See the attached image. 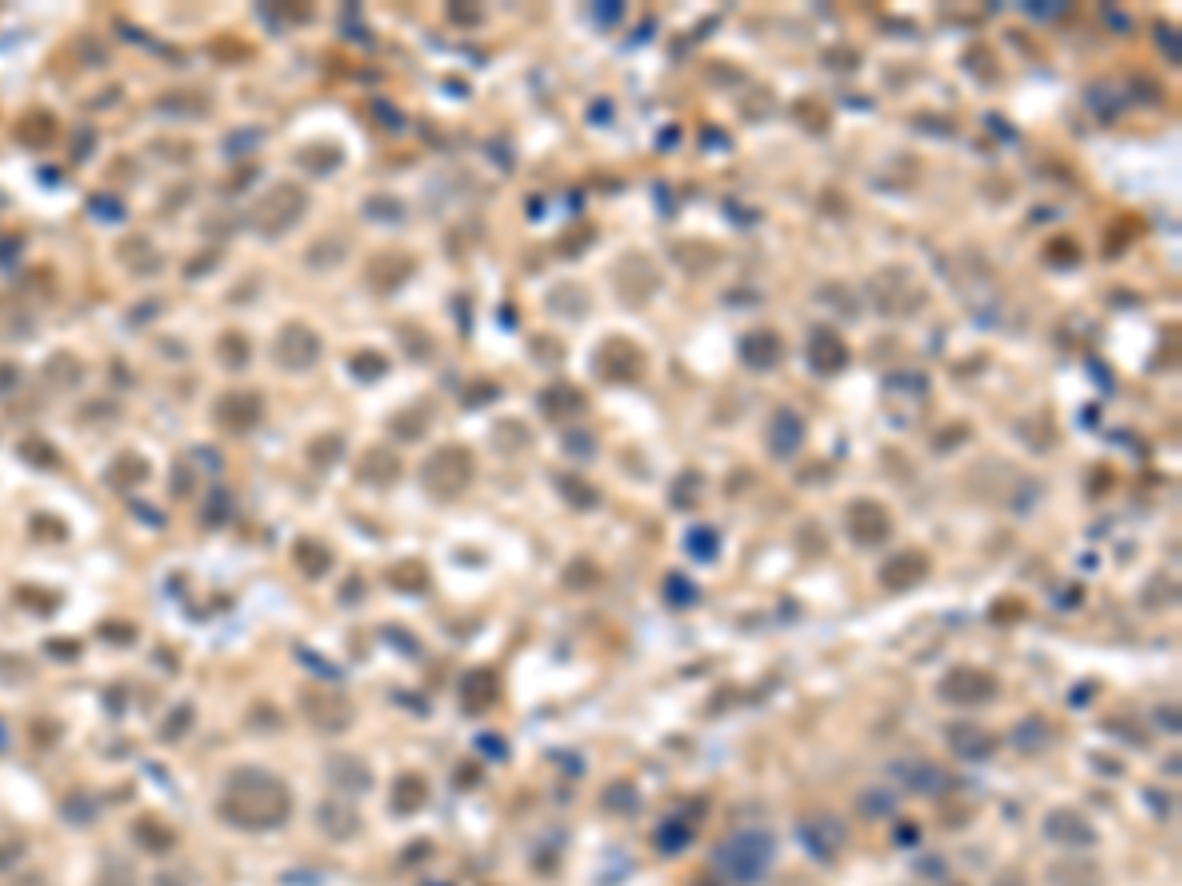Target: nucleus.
<instances>
[{
    "label": "nucleus",
    "instance_id": "5701e85b",
    "mask_svg": "<svg viewBox=\"0 0 1182 886\" xmlns=\"http://www.w3.org/2000/svg\"><path fill=\"white\" fill-rule=\"evenodd\" d=\"M560 493L572 501V505L580 508V512H588V508L599 505V493L591 489L584 477H576V473H568V477H560Z\"/></svg>",
    "mask_w": 1182,
    "mask_h": 886
},
{
    "label": "nucleus",
    "instance_id": "7ed1b4c3",
    "mask_svg": "<svg viewBox=\"0 0 1182 886\" xmlns=\"http://www.w3.org/2000/svg\"><path fill=\"white\" fill-rule=\"evenodd\" d=\"M938 694L950 705H985V701L997 697V678L982 666H954L938 682Z\"/></svg>",
    "mask_w": 1182,
    "mask_h": 886
},
{
    "label": "nucleus",
    "instance_id": "1a4fd4ad",
    "mask_svg": "<svg viewBox=\"0 0 1182 886\" xmlns=\"http://www.w3.org/2000/svg\"><path fill=\"white\" fill-rule=\"evenodd\" d=\"M926 571H930V560H926V552H915V548H907V552H895L883 568H879V587L883 591H911V587H919L922 579H926Z\"/></svg>",
    "mask_w": 1182,
    "mask_h": 886
},
{
    "label": "nucleus",
    "instance_id": "a878e982",
    "mask_svg": "<svg viewBox=\"0 0 1182 886\" xmlns=\"http://www.w3.org/2000/svg\"><path fill=\"white\" fill-rule=\"evenodd\" d=\"M619 16H623V4H615V0L603 4V8H595V20H603V24H615Z\"/></svg>",
    "mask_w": 1182,
    "mask_h": 886
},
{
    "label": "nucleus",
    "instance_id": "aec40b11",
    "mask_svg": "<svg viewBox=\"0 0 1182 886\" xmlns=\"http://www.w3.org/2000/svg\"><path fill=\"white\" fill-rule=\"evenodd\" d=\"M662 595H666L670 607H694V603H698V587H694V579H686L682 571H670V575L662 579Z\"/></svg>",
    "mask_w": 1182,
    "mask_h": 886
},
{
    "label": "nucleus",
    "instance_id": "b1692460",
    "mask_svg": "<svg viewBox=\"0 0 1182 886\" xmlns=\"http://www.w3.org/2000/svg\"><path fill=\"white\" fill-rule=\"evenodd\" d=\"M603 808L607 812H623V816H631V812H639V792H635V784H611L607 792H603Z\"/></svg>",
    "mask_w": 1182,
    "mask_h": 886
},
{
    "label": "nucleus",
    "instance_id": "cd10ccee",
    "mask_svg": "<svg viewBox=\"0 0 1182 886\" xmlns=\"http://www.w3.org/2000/svg\"><path fill=\"white\" fill-rule=\"evenodd\" d=\"M1159 721L1167 725V733H1179V709H1159Z\"/></svg>",
    "mask_w": 1182,
    "mask_h": 886
},
{
    "label": "nucleus",
    "instance_id": "4468645a",
    "mask_svg": "<svg viewBox=\"0 0 1182 886\" xmlns=\"http://www.w3.org/2000/svg\"><path fill=\"white\" fill-rule=\"evenodd\" d=\"M808 363L820 371V375H840L848 367V343L832 331V327H820L808 343Z\"/></svg>",
    "mask_w": 1182,
    "mask_h": 886
},
{
    "label": "nucleus",
    "instance_id": "f03ea898",
    "mask_svg": "<svg viewBox=\"0 0 1182 886\" xmlns=\"http://www.w3.org/2000/svg\"><path fill=\"white\" fill-rule=\"evenodd\" d=\"M871 300H875V308H879L883 316H911L915 308L926 304V288H922L911 272H903V268H887L883 276H875V284H871Z\"/></svg>",
    "mask_w": 1182,
    "mask_h": 886
},
{
    "label": "nucleus",
    "instance_id": "9b49d317",
    "mask_svg": "<svg viewBox=\"0 0 1182 886\" xmlns=\"http://www.w3.org/2000/svg\"><path fill=\"white\" fill-rule=\"evenodd\" d=\"M804 434H808V426H804V418H800L796 410H777V414L769 418L765 445H769V453H773L777 461H788L792 453H800Z\"/></svg>",
    "mask_w": 1182,
    "mask_h": 886
},
{
    "label": "nucleus",
    "instance_id": "6ab92c4d",
    "mask_svg": "<svg viewBox=\"0 0 1182 886\" xmlns=\"http://www.w3.org/2000/svg\"><path fill=\"white\" fill-rule=\"evenodd\" d=\"M454 457H458V449H446V453H438V457L430 461V473H446V477H442V493H446V497L461 493V489L469 485V477H473V469H461V473H454V469H450V465H454Z\"/></svg>",
    "mask_w": 1182,
    "mask_h": 886
},
{
    "label": "nucleus",
    "instance_id": "a211bd4d",
    "mask_svg": "<svg viewBox=\"0 0 1182 886\" xmlns=\"http://www.w3.org/2000/svg\"><path fill=\"white\" fill-rule=\"evenodd\" d=\"M855 808H859L863 816H871V820H883V816H891V812L899 808V796L887 792V788H863L859 800H855Z\"/></svg>",
    "mask_w": 1182,
    "mask_h": 886
},
{
    "label": "nucleus",
    "instance_id": "9d476101",
    "mask_svg": "<svg viewBox=\"0 0 1182 886\" xmlns=\"http://www.w3.org/2000/svg\"><path fill=\"white\" fill-rule=\"evenodd\" d=\"M800 839H804V847H808L816 859L832 863V859L840 855V847L848 843V827L836 820V816H812V820L800 823Z\"/></svg>",
    "mask_w": 1182,
    "mask_h": 886
},
{
    "label": "nucleus",
    "instance_id": "dca6fc26",
    "mask_svg": "<svg viewBox=\"0 0 1182 886\" xmlns=\"http://www.w3.org/2000/svg\"><path fill=\"white\" fill-rule=\"evenodd\" d=\"M1021 753H1041V749H1049L1052 741V729L1045 717H1029V721H1021L1017 729H1013V737H1009Z\"/></svg>",
    "mask_w": 1182,
    "mask_h": 886
},
{
    "label": "nucleus",
    "instance_id": "2eb2a0df",
    "mask_svg": "<svg viewBox=\"0 0 1182 886\" xmlns=\"http://www.w3.org/2000/svg\"><path fill=\"white\" fill-rule=\"evenodd\" d=\"M741 359L753 371H773L785 359V343H781L777 331H753V335L741 339Z\"/></svg>",
    "mask_w": 1182,
    "mask_h": 886
},
{
    "label": "nucleus",
    "instance_id": "f257e3e1",
    "mask_svg": "<svg viewBox=\"0 0 1182 886\" xmlns=\"http://www.w3.org/2000/svg\"><path fill=\"white\" fill-rule=\"evenodd\" d=\"M777 859V839L765 831V827H749V831H737L729 835L722 847L714 851V863L729 883L737 886H753L769 875Z\"/></svg>",
    "mask_w": 1182,
    "mask_h": 886
},
{
    "label": "nucleus",
    "instance_id": "bb28decb",
    "mask_svg": "<svg viewBox=\"0 0 1182 886\" xmlns=\"http://www.w3.org/2000/svg\"><path fill=\"white\" fill-rule=\"evenodd\" d=\"M477 745H481L485 753H493V757H509V745H501V741H493V737H481Z\"/></svg>",
    "mask_w": 1182,
    "mask_h": 886
},
{
    "label": "nucleus",
    "instance_id": "0eeeda50",
    "mask_svg": "<svg viewBox=\"0 0 1182 886\" xmlns=\"http://www.w3.org/2000/svg\"><path fill=\"white\" fill-rule=\"evenodd\" d=\"M946 749L954 753L958 760H970V764H978V760H989L997 749H1001V741L985 729V725H974V721H954V725H946Z\"/></svg>",
    "mask_w": 1182,
    "mask_h": 886
},
{
    "label": "nucleus",
    "instance_id": "c85d7f7f",
    "mask_svg": "<svg viewBox=\"0 0 1182 886\" xmlns=\"http://www.w3.org/2000/svg\"><path fill=\"white\" fill-rule=\"evenodd\" d=\"M993 886H1025V875L1021 871H1005V875H997Z\"/></svg>",
    "mask_w": 1182,
    "mask_h": 886
},
{
    "label": "nucleus",
    "instance_id": "39448f33",
    "mask_svg": "<svg viewBox=\"0 0 1182 886\" xmlns=\"http://www.w3.org/2000/svg\"><path fill=\"white\" fill-rule=\"evenodd\" d=\"M844 524H848V532H852L855 544H863V548H871V544H883L887 536H891V512L879 505V501H852L848 505V512H844Z\"/></svg>",
    "mask_w": 1182,
    "mask_h": 886
},
{
    "label": "nucleus",
    "instance_id": "423d86ee",
    "mask_svg": "<svg viewBox=\"0 0 1182 886\" xmlns=\"http://www.w3.org/2000/svg\"><path fill=\"white\" fill-rule=\"evenodd\" d=\"M1045 835H1049L1052 843L1068 847V851H1088V847L1100 843V835L1088 823V816H1080L1072 808H1052L1049 816H1045Z\"/></svg>",
    "mask_w": 1182,
    "mask_h": 886
},
{
    "label": "nucleus",
    "instance_id": "f3484780",
    "mask_svg": "<svg viewBox=\"0 0 1182 886\" xmlns=\"http://www.w3.org/2000/svg\"><path fill=\"white\" fill-rule=\"evenodd\" d=\"M497 694H501V686H497L493 670H477V674L465 678V705L469 709H489L497 701Z\"/></svg>",
    "mask_w": 1182,
    "mask_h": 886
},
{
    "label": "nucleus",
    "instance_id": "393cba45",
    "mask_svg": "<svg viewBox=\"0 0 1182 886\" xmlns=\"http://www.w3.org/2000/svg\"><path fill=\"white\" fill-rule=\"evenodd\" d=\"M564 449H568L572 457L588 461V457H595V438H591V434H584V430H576V434H568V438H564Z\"/></svg>",
    "mask_w": 1182,
    "mask_h": 886
},
{
    "label": "nucleus",
    "instance_id": "6e6552de",
    "mask_svg": "<svg viewBox=\"0 0 1182 886\" xmlns=\"http://www.w3.org/2000/svg\"><path fill=\"white\" fill-rule=\"evenodd\" d=\"M891 776H895L907 792H915V796H942V792L950 788V776H946L938 764H930V760H922V757L895 760V764H891Z\"/></svg>",
    "mask_w": 1182,
    "mask_h": 886
},
{
    "label": "nucleus",
    "instance_id": "ddd939ff",
    "mask_svg": "<svg viewBox=\"0 0 1182 886\" xmlns=\"http://www.w3.org/2000/svg\"><path fill=\"white\" fill-rule=\"evenodd\" d=\"M536 406H540L544 418H552V422H560V418H580V414L588 410V394H584L580 386H572V382H552V386L540 390Z\"/></svg>",
    "mask_w": 1182,
    "mask_h": 886
},
{
    "label": "nucleus",
    "instance_id": "412c9836",
    "mask_svg": "<svg viewBox=\"0 0 1182 886\" xmlns=\"http://www.w3.org/2000/svg\"><path fill=\"white\" fill-rule=\"evenodd\" d=\"M718 548H722V540H718V532H714V528H694V532L686 536V552H690L698 564H710V560H718Z\"/></svg>",
    "mask_w": 1182,
    "mask_h": 886
},
{
    "label": "nucleus",
    "instance_id": "4be33fe9",
    "mask_svg": "<svg viewBox=\"0 0 1182 886\" xmlns=\"http://www.w3.org/2000/svg\"><path fill=\"white\" fill-rule=\"evenodd\" d=\"M690 839H694V831H690V823H682V820L662 823V831L655 835V843L662 855H678V851H686Z\"/></svg>",
    "mask_w": 1182,
    "mask_h": 886
},
{
    "label": "nucleus",
    "instance_id": "f8f14e48",
    "mask_svg": "<svg viewBox=\"0 0 1182 886\" xmlns=\"http://www.w3.org/2000/svg\"><path fill=\"white\" fill-rule=\"evenodd\" d=\"M1045 883L1049 886H1108V875L1096 859H1084V855H1064L1049 863L1045 871Z\"/></svg>",
    "mask_w": 1182,
    "mask_h": 886
},
{
    "label": "nucleus",
    "instance_id": "20e7f679",
    "mask_svg": "<svg viewBox=\"0 0 1182 886\" xmlns=\"http://www.w3.org/2000/svg\"><path fill=\"white\" fill-rule=\"evenodd\" d=\"M643 351H639V343H631V339H607L603 347H599V355H595V371L603 375L607 382H635L639 375H643Z\"/></svg>",
    "mask_w": 1182,
    "mask_h": 886
}]
</instances>
